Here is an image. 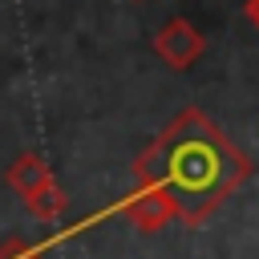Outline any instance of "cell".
Instances as JSON below:
<instances>
[{"instance_id":"1","label":"cell","mask_w":259,"mask_h":259,"mask_svg":"<svg viewBox=\"0 0 259 259\" xmlns=\"http://www.w3.org/2000/svg\"><path fill=\"white\" fill-rule=\"evenodd\" d=\"M166 174H170L186 194H202L206 186H214V182L223 178V166H219V154H214L202 138H194V142H182V146L170 154Z\"/></svg>"},{"instance_id":"2","label":"cell","mask_w":259,"mask_h":259,"mask_svg":"<svg viewBox=\"0 0 259 259\" xmlns=\"http://www.w3.org/2000/svg\"><path fill=\"white\" fill-rule=\"evenodd\" d=\"M158 53H162V61H170L174 69H186V65L202 53V36H198L186 20H174V24H166V28L158 32Z\"/></svg>"},{"instance_id":"3","label":"cell","mask_w":259,"mask_h":259,"mask_svg":"<svg viewBox=\"0 0 259 259\" xmlns=\"http://www.w3.org/2000/svg\"><path fill=\"white\" fill-rule=\"evenodd\" d=\"M170 210H174V198H166V194H146V198H134L130 202V214H134V223L142 231H154Z\"/></svg>"},{"instance_id":"4","label":"cell","mask_w":259,"mask_h":259,"mask_svg":"<svg viewBox=\"0 0 259 259\" xmlns=\"http://www.w3.org/2000/svg\"><path fill=\"white\" fill-rule=\"evenodd\" d=\"M24 202H28V210L32 214H40V219H53V214H61L65 210V198L57 194V186H36V190H28L24 194Z\"/></svg>"},{"instance_id":"5","label":"cell","mask_w":259,"mask_h":259,"mask_svg":"<svg viewBox=\"0 0 259 259\" xmlns=\"http://www.w3.org/2000/svg\"><path fill=\"white\" fill-rule=\"evenodd\" d=\"M12 182H16V186H20L24 194H28V190L45 186V182H49V174H45V166H40L36 158H24V162H20L16 170H12Z\"/></svg>"},{"instance_id":"6","label":"cell","mask_w":259,"mask_h":259,"mask_svg":"<svg viewBox=\"0 0 259 259\" xmlns=\"http://www.w3.org/2000/svg\"><path fill=\"white\" fill-rule=\"evenodd\" d=\"M251 20L259 24V0H251Z\"/></svg>"}]
</instances>
